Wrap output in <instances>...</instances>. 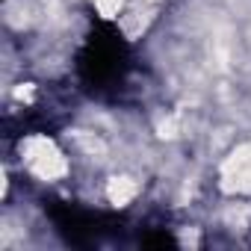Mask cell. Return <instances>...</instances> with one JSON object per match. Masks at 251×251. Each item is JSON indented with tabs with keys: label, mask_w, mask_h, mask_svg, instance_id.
<instances>
[{
	"label": "cell",
	"mask_w": 251,
	"mask_h": 251,
	"mask_svg": "<svg viewBox=\"0 0 251 251\" xmlns=\"http://www.w3.org/2000/svg\"><path fill=\"white\" fill-rule=\"evenodd\" d=\"M133 56L130 45L121 36V30L98 15H92V27L86 42L77 53V77L80 86L92 98H112L130 74Z\"/></svg>",
	"instance_id": "1"
},
{
	"label": "cell",
	"mask_w": 251,
	"mask_h": 251,
	"mask_svg": "<svg viewBox=\"0 0 251 251\" xmlns=\"http://www.w3.org/2000/svg\"><path fill=\"white\" fill-rule=\"evenodd\" d=\"M45 213L56 225V230L71 242V245H95L109 233L121 230V219L98 210H86L68 201H45Z\"/></svg>",
	"instance_id": "2"
},
{
	"label": "cell",
	"mask_w": 251,
	"mask_h": 251,
	"mask_svg": "<svg viewBox=\"0 0 251 251\" xmlns=\"http://www.w3.org/2000/svg\"><path fill=\"white\" fill-rule=\"evenodd\" d=\"M142 245H145V248H175L177 242H175L172 233L157 230V233H145V236H142Z\"/></svg>",
	"instance_id": "3"
}]
</instances>
